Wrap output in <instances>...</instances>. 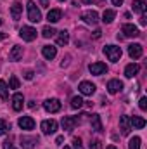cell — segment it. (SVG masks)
I'll return each instance as SVG.
<instances>
[{
	"mask_svg": "<svg viewBox=\"0 0 147 149\" xmlns=\"http://www.w3.org/2000/svg\"><path fill=\"white\" fill-rule=\"evenodd\" d=\"M3 149H16V148H14V144L7 139V141H3Z\"/></svg>",
	"mask_w": 147,
	"mask_h": 149,
	"instance_id": "cell-36",
	"label": "cell"
},
{
	"mask_svg": "<svg viewBox=\"0 0 147 149\" xmlns=\"http://www.w3.org/2000/svg\"><path fill=\"white\" fill-rule=\"evenodd\" d=\"M61 17H62V10L61 9H52L47 14V21L49 23H57V21H61Z\"/></svg>",
	"mask_w": 147,
	"mask_h": 149,
	"instance_id": "cell-18",
	"label": "cell"
},
{
	"mask_svg": "<svg viewBox=\"0 0 147 149\" xmlns=\"http://www.w3.org/2000/svg\"><path fill=\"white\" fill-rule=\"evenodd\" d=\"M81 19H83L87 24H97V21H99V14H97L95 10H87V12L81 14Z\"/></svg>",
	"mask_w": 147,
	"mask_h": 149,
	"instance_id": "cell-10",
	"label": "cell"
},
{
	"mask_svg": "<svg viewBox=\"0 0 147 149\" xmlns=\"http://www.w3.org/2000/svg\"><path fill=\"white\" fill-rule=\"evenodd\" d=\"M19 35H21L23 40H26V42H33V40L37 38V30L31 28V26H23V28L19 30Z\"/></svg>",
	"mask_w": 147,
	"mask_h": 149,
	"instance_id": "cell-5",
	"label": "cell"
},
{
	"mask_svg": "<svg viewBox=\"0 0 147 149\" xmlns=\"http://www.w3.org/2000/svg\"><path fill=\"white\" fill-rule=\"evenodd\" d=\"M107 149H118V148H116V146H109Z\"/></svg>",
	"mask_w": 147,
	"mask_h": 149,
	"instance_id": "cell-45",
	"label": "cell"
},
{
	"mask_svg": "<svg viewBox=\"0 0 147 149\" xmlns=\"http://www.w3.org/2000/svg\"><path fill=\"white\" fill-rule=\"evenodd\" d=\"M62 149H71V148H69V146H64V148H62Z\"/></svg>",
	"mask_w": 147,
	"mask_h": 149,
	"instance_id": "cell-46",
	"label": "cell"
},
{
	"mask_svg": "<svg viewBox=\"0 0 147 149\" xmlns=\"http://www.w3.org/2000/svg\"><path fill=\"white\" fill-rule=\"evenodd\" d=\"M130 123H132L135 128H144V127H146V120L140 118V116H135V114L130 118Z\"/></svg>",
	"mask_w": 147,
	"mask_h": 149,
	"instance_id": "cell-24",
	"label": "cell"
},
{
	"mask_svg": "<svg viewBox=\"0 0 147 149\" xmlns=\"http://www.w3.org/2000/svg\"><path fill=\"white\" fill-rule=\"evenodd\" d=\"M17 123H19V127H21L23 130H33V128H35V120H33L31 116H21Z\"/></svg>",
	"mask_w": 147,
	"mask_h": 149,
	"instance_id": "cell-12",
	"label": "cell"
},
{
	"mask_svg": "<svg viewBox=\"0 0 147 149\" xmlns=\"http://www.w3.org/2000/svg\"><path fill=\"white\" fill-rule=\"evenodd\" d=\"M7 37V35H5V33H0V40H3V38Z\"/></svg>",
	"mask_w": 147,
	"mask_h": 149,
	"instance_id": "cell-44",
	"label": "cell"
},
{
	"mask_svg": "<svg viewBox=\"0 0 147 149\" xmlns=\"http://www.w3.org/2000/svg\"><path fill=\"white\" fill-rule=\"evenodd\" d=\"M40 5H42L43 9H47V7H49V0H40Z\"/></svg>",
	"mask_w": 147,
	"mask_h": 149,
	"instance_id": "cell-39",
	"label": "cell"
},
{
	"mask_svg": "<svg viewBox=\"0 0 147 149\" xmlns=\"http://www.w3.org/2000/svg\"><path fill=\"white\" fill-rule=\"evenodd\" d=\"M146 2L144 0H133L132 2V9H133V12H139V14H144L146 12Z\"/></svg>",
	"mask_w": 147,
	"mask_h": 149,
	"instance_id": "cell-23",
	"label": "cell"
},
{
	"mask_svg": "<svg viewBox=\"0 0 147 149\" xmlns=\"http://www.w3.org/2000/svg\"><path fill=\"white\" fill-rule=\"evenodd\" d=\"M95 0H83V3H94Z\"/></svg>",
	"mask_w": 147,
	"mask_h": 149,
	"instance_id": "cell-43",
	"label": "cell"
},
{
	"mask_svg": "<svg viewBox=\"0 0 147 149\" xmlns=\"http://www.w3.org/2000/svg\"><path fill=\"white\" fill-rule=\"evenodd\" d=\"M28 19H30L31 23H40V21H42V14H40L37 3H35L33 0L28 2Z\"/></svg>",
	"mask_w": 147,
	"mask_h": 149,
	"instance_id": "cell-2",
	"label": "cell"
},
{
	"mask_svg": "<svg viewBox=\"0 0 147 149\" xmlns=\"http://www.w3.org/2000/svg\"><path fill=\"white\" fill-rule=\"evenodd\" d=\"M9 87H10V88H19V80H17L16 76H10V80H9Z\"/></svg>",
	"mask_w": 147,
	"mask_h": 149,
	"instance_id": "cell-32",
	"label": "cell"
},
{
	"mask_svg": "<svg viewBox=\"0 0 147 149\" xmlns=\"http://www.w3.org/2000/svg\"><path fill=\"white\" fill-rule=\"evenodd\" d=\"M139 70H140V66L135 64V63H132V64H128V66L125 68V76H126V78H133L135 74L139 73Z\"/></svg>",
	"mask_w": 147,
	"mask_h": 149,
	"instance_id": "cell-22",
	"label": "cell"
},
{
	"mask_svg": "<svg viewBox=\"0 0 147 149\" xmlns=\"http://www.w3.org/2000/svg\"><path fill=\"white\" fill-rule=\"evenodd\" d=\"M73 148L74 149H81V139H80V137H74L73 139Z\"/></svg>",
	"mask_w": 147,
	"mask_h": 149,
	"instance_id": "cell-35",
	"label": "cell"
},
{
	"mask_svg": "<svg viewBox=\"0 0 147 149\" xmlns=\"http://www.w3.org/2000/svg\"><path fill=\"white\" fill-rule=\"evenodd\" d=\"M43 108L49 113H57L61 109V102H59V99H47L43 102Z\"/></svg>",
	"mask_w": 147,
	"mask_h": 149,
	"instance_id": "cell-9",
	"label": "cell"
},
{
	"mask_svg": "<svg viewBox=\"0 0 147 149\" xmlns=\"http://www.w3.org/2000/svg\"><path fill=\"white\" fill-rule=\"evenodd\" d=\"M0 99L2 101H7L9 99V88H7V85H5L3 80H0Z\"/></svg>",
	"mask_w": 147,
	"mask_h": 149,
	"instance_id": "cell-27",
	"label": "cell"
},
{
	"mask_svg": "<svg viewBox=\"0 0 147 149\" xmlns=\"http://www.w3.org/2000/svg\"><path fill=\"white\" fill-rule=\"evenodd\" d=\"M104 54L107 56V59L112 61V63H118L119 59H121V47H118V45H106L104 47Z\"/></svg>",
	"mask_w": 147,
	"mask_h": 149,
	"instance_id": "cell-1",
	"label": "cell"
},
{
	"mask_svg": "<svg viewBox=\"0 0 147 149\" xmlns=\"http://www.w3.org/2000/svg\"><path fill=\"white\" fill-rule=\"evenodd\" d=\"M88 70H90V73L92 74L101 76V74H104L106 71H107V66H106L104 63H92V64L88 66Z\"/></svg>",
	"mask_w": 147,
	"mask_h": 149,
	"instance_id": "cell-13",
	"label": "cell"
},
{
	"mask_svg": "<svg viewBox=\"0 0 147 149\" xmlns=\"http://www.w3.org/2000/svg\"><path fill=\"white\" fill-rule=\"evenodd\" d=\"M111 2H112V3H114V5H118V7H119V5H121V3H123V0H111Z\"/></svg>",
	"mask_w": 147,
	"mask_h": 149,
	"instance_id": "cell-42",
	"label": "cell"
},
{
	"mask_svg": "<svg viewBox=\"0 0 147 149\" xmlns=\"http://www.w3.org/2000/svg\"><path fill=\"white\" fill-rule=\"evenodd\" d=\"M33 71H31V70H28V71H24V78H26V80H31V78H33Z\"/></svg>",
	"mask_w": 147,
	"mask_h": 149,
	"instance_id": "cell-37",
	"label": "cell"
},
{
	"mask_svg": "<svg viewBox=\"0 0 147 149\" xmlns=\"http://www.w3.org/2000/svg\"><path fill=\"white\" fill-rule=\"evenodd\" d=\"M121 31H123V37H128V38H137L140 35L139 28L133 26V24H123L121 26Z\"/></svg>",
	"mask_w": 147,
	"mask_h": 149,
	"instance_id": "cell-6",
	"label": "cell"
},
{
	"mask_svg": "<svg viewBox=\"0 0 147 149\" xmlns=\"http://www.w3.org/2000/svg\"><path fill=\"white\" fill-rule=\"evenodd\" d=\"M114 17H116V12H114V10H111V9L104 10V14H102V21H104V23H107V24L114 21Z\"/></svg>",
	"mask_w": 147,
	"mask_h": 149,
	"instance_id": "cell-26",
	"label": "cell"
},
{
	"mask_svg": "<svg viewBox=\"0 0 147 149\" xmlns=\"http://www.w3.org/2000/svg\"><path fill=\"white\" fill-rule=\"evenodd\" d=\"M121 88H123V83L119 80H109L107 81V92L109 94H118Z\"/></svg>",
	"mask_w": 147,
	"mask_h": 149,
	"instance_id": "cell-19",
	"label": "cell"
},
{
	"mask_svg": "<svg viewBox=\"0 0 147 149\" xmlns=\"http://www.w3.org/2000/svg\"><path fill=\"white\" fill-rule=\"evenodd\" d=\"M42 54H43V57H45L47 61H52V59L55 57V54H57V49H55L54 45H45V47L42 49Z\"/></svg>",
	"mask_w": 147,
	"mask_h": 149,
	"instance_id": "cell-17",
	"label": "cell"
},
{
	"mask_svg": "<svg viewBox=\"0 0 147 149\" xmlns=\"http://www.w3.org/2000/svg\"><path fill=\"white\" fill-rule=\"evenodd\" d=\"M62 142H64V137H62V135H59V137L55 139V144H62Z\"/></svg>",
	"mask_w": 147,
	"mask_h": 149,
	"instance_id": "cell-41",
	"label": "cell"
},
{
	"mask_svg": "<svg viewBox=\"0 0 147 149\" xmlns=\"http://www.w3.org/2000/svg\"><path fill=\"white\" fill-rule=\"evenodd\" d=\"M0 24H2V19H0Z\"/></svg>",
	"mask_w": 147,
	"mask_h": 149,
	"instance_id": "cell-48",
	"label": "cell"
},
{
	"mask_svg": "<svg viewBox=\"0 0 147 149\" xmlns=\"http://www.w3.org/2000/svg\"><path fill=\"white\" fill-rule=\"evenodd\" d=\"M101 35H102L101 30H95V31H94V38H101Z\"/></svg>",
	"mask_w": 147,
	"mask_h": 149,
	"instance_id": "cell-40",
	"label": "cell"
},
{
	"mask_svg": "<svg viewBox=\"0 0 147 149\" xmlns=\"http://www.w3.org/2000/svg\"><path fill=\"white\" fill-rule=\"evenodd\" d=\"M88 149H102V144H101V141H90V144H88Z\"/></svg>",
	"mask_w": 147,
	"mask_h": 149,
	"instance_id": "cell-33",
	"label": "cell"
},
{
	"mask_svg": "<svg viewBox=\"0 0 147 149\" xmlns=\"http://www.w3.org/2000/svg\"><path fill=\"white\" fill-rule=\"evenodd\" d=\"M140 24H142V26H146V24H147V17H146V14H142V16H140Z\"/></svg>",
	"mask_w": 147,
	"mask_h": 149,
	"instance_id": "cell-38",
	"label": "cell"
},
{
	"mask_svg": "<svg viewBox=\"0 0 147 149\" xmlns=\"http://www.w3.org/2000/svg\"><path fill=\"white\" fill-rule=\"evenodd\" d=\"M7 130H10V125H7L5 120H0V135H5Z\"/></svg>",
	"mask_w": 147,
	"mask_h": 149,
	"instance_id": "cell-31",
	"label": "cell"
},
{
	"mask_svg": "<svg viewBox=\"0 0 147 149\" xmlns=\"http://www.w3.org/2000/svg\"><path fill=\"white\" fill-rule=\"evenodd\" d=\"M90 125H92V130L102 134L104 132V127H102V121H101V116L99 114H92L90 116Z\"/></svg>",
	"mask_w": 147,
	"mask_h": 149,
	"instance_id": "cell-15",
	"label": "cell"
},
{
	"mask_svg": "<svg viewBox=\"0 0 147 149\" xmlns=\"http://www.w3.org/2000/svg\"><path fill=\"white\" fill-rule=\"evenodd\" d=\"M21 12H23V5H21L19 2H14V3L10 5V16H12V19L17 21V19L21 17Z\"/></svg>",
	"mask_w": 147,
	"mask_h": 149,
	"instance_id": "cell-20",
	"label": "cell"
},
{
	"mask_svg": "<svg viewBox=\"0 0 147 149\" xmlns=\"http://www.w3.org/2000/svg\"><path fill=\"white\" fill-rule=\"evenodd\" d=\"M119 128H121V134L123 135H128L130 134L132 123H130V118L128 116H119Z\"/></svg>",
	"mask_w": 147,
	"mask_h": 149,
	"instance_id": "cell-16",
	"label": "cell"
},
{
	"mask_svg": "<svg viewBox=\"0 0 147 149\" xmlns=\"http://www.w3.org/2000/svg\"><path fill=\"white\" fill-rule=\"evenodd\" d=\"M68 42H69V33L66 31V30H62L61 33H59V37H57V45H68Z\"/></svg>",
	"mask_w": 147,
	"mask_h": 149,
	"instance_id": "cell-25",
	"label": "cell"
},
{
	"mask_svg": "<svg viewBox=\"0 0 147 149\" xmlns=\"http://www.w3.org/2000/svg\"><path fill=\"white\" fill-rule=\"evenodd\" d=\"M21 57H23V47L14 45V47H12V50L9 52V59H10V61H19Z\"/></svg>",
	"mask_w": 147,
	"mask_h": 149,
	"instance_id": "cell-21",
	"label": "cell"
},
{
	"mask_svg": "<svg viewBox=\"0 0 147 149\" xmlns=\"http://www.w3.org/2000/svg\"><path fill=\"white\" fill-rule=\"evenodd\" d=\"M139 108H140L142 111H146V109H147V99H146V97H142V99L139 101Z\"/></svg>",
	"mask_w": 147,
	"mask_h": 149,
	"instance_id": "cell-34",
	"label": "cell"
},
{
	"mask_svg": "<svg viewBox=\"0 0 147 149\" xmlns=\"http://www.w3.org/2000/svg\"><path fill=\"white\" fill-rule=\"evenodd\" d=\"M78 88H80V92H81L83 95H94V94H95V85H94L92 81H81Z\"/></svg>",
	"mask_w": 147,
	"mask_h": 149,
	"instance_id": "cell-11",
	"label": "cell"
},
{
	"mask_svg": "<svg viewBox=\"0 0 147 149\" xmlns=\"http://www.w3.org/2000/svg\"><path fill=\"white\" fill-rule=\"evenodd\" d=\"M59 2H66V0H59Z\"/></svg>",
	"mask_w": 147,
	"mask_h": 149,
	"instance_id": "cell-47",
	"label": "cell"
},
{
	"mask_svg": "<svg viewBox=\"0 0 147 149\" xmlns=\"http://www.w3.org/2000/svg\"><path fill=\"white\" fill-rule=\"evenodd\" d=\"M40 128H42V132H43L45 135L55 134V130H57V121H55V120H43L42 125H40Z\"/></svg>",
	"mask_w": 147,
	"mask_h": 149,
	"instance_id": "cell-3",
	"label": "cell"
},
{
	"mask_svg": "<svg viewBox=\"0 0 147 149\" xmlns=\"http://www.w3.org/2000/svg\"><path fill=\"white\" fill-rule=\"evenodd\" d=\"M128 149H140V137H133L128 142Z\"/></svg>",
	"mask_w": 147,
	"mask_h": 149,
	"instance_id": "cell-30",
	"label": "cell"
},
{
	"mask_svg": "<svg viewBox=\"0 0 147 149\" xmlns=\"http://www.w3.org/2000/svg\"><path fill=\"white\" fill-rule=\"evenodd\" d=\"M142 54H144V49H142L140 43H132V45H128V56H130L132 59H140Z\"/></svg>",
	"mask_w": 147,
	"mask_h": 149,
	"instance_id": "cell-7",
	"label": "cell"
},
{
	"mask_svg": "<svg viewBox=\"0 0 147 149\" xmlns=\"http://www.w3.org/2000/svg\"><path fill=\"white\" fill-rule=\"evenodd\" d=\"M55 33H57V31H55V30H54L52 26H45V28L42 30V35H43L45 38H50V37H54Z\"/></svg>",
	"mask_w": 147,
	"mask_h": 149,
	"instance_id": "cell-29",
	"label": "cell"
},
{
	"mask_svg": "<svg viewBox=\"0 0 147 149\" xmlns=\"http://www.w3.org/2000/svg\"><path fill=\"white\" fill-rule=\"evenodd\" d=\"M19 141H21V148L23 149H33L35 148V144H38V137H28V135H21L19 137Z\"/></svg>",
	"mask_w": 147,
	"mask_h": 149,
	"instance_id": "cell-8",
	"label": "cell"
},
{
	"mask_svg": "<svg viewBox=\"0 0 147 149\" xmlns=\"http://www.w3.org/2000/svg\"><path fill=\"white\" fill-rule=\"evenodd\" d=\"M81 106H83V99L78 97V95H74L73 99H71V108H73V109H80Z\"/></svg>",
	"mask_w": 147,
	"mask_h": 149,
	"instance_id": "cell-28",
	"label": "cell"
},
{
	"mask_svg": "<svg viewBox=\"0 0 147 149\" xmlns=\"http://www.w3.org/2000/svg\"><path fill=\"white\" fill-rule=\"evenodd\" d=\"M81 121V118H78V116H62V127H64V130H68V132H71L74 130V127L78 125Z\"/></svg>",
	"mask_w": 147,
	"mask_h": 149,
	"instance_id": "cell-4",
	"label": "cell"
},
{
	"mask_svg": "<svg viewBox=\"0 0 147 149\" xmlns=\"http://www.w3.org/2000/svg\"><path fill=\"white\" fill-rule=\"evenodd\" d=\"M23 106H24V97H23V94L16 92V94L12 95V109H14V111H21Z\"/></svg>",
	"mask_w": 147,
	"mask_h": 149,
	"instance_id": "cell-14",
	"label": "cell"
}]
</instances>
